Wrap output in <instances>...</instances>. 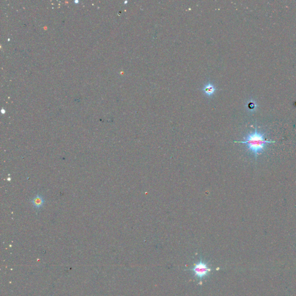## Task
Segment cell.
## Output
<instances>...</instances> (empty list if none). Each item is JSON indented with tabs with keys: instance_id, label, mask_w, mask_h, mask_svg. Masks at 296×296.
<instances>
[{
	"instance_id": "7a4b0ae2",
	"label": "cell",
	"mask_w": 296,
	"mask_h": 296,
	"mask_svg": "<svg viewBox=\"0 0 296 296\" xmlns=\"http://www.w3.org/2000/svg\"><path fill=\"white\" fill-rule=\"evenodd\" d=\"M188 270L193 272L195 276L199 278L201 284L203 279L209 275L212 269L209 267L208 264L201 257L199 262L194 264L193 267Z\"/></svg>"
},
{
	"instance_id": "6da1fadb",
	"label": "cell",
	"mask_w": 296,
	"mask_h": 296,
	"mask_svg": "<svg viewBox=\"0 0 296 296\" xmlns=\"http://www.w3.org/2000/svg\"><path fill=\"white\" fill-rule=\"evenodd\" d=\"M245 143L249 152L254 156L257 159L259 154L263 153L267 148V144L275 143V141L268 140L265 138V135L263 133L259 131L256 126L255 130L247 134L242 141H235Z\"/></svg>"
},
{
	"instance_id": "277c9868",
	"label": "cell",
	"mask_w": 296,
	"mask_h": 296,
	"mask_svg": "<svg viewBox=\"0 0 296 296\" xmlns=\"http://www.w3.org/2000/svg\"><path fill=\"white\" fill-rule=\"evenodd\" d=\"M203 91L207 94V96H211L215 93V87L211 83H208L203 88Z\"/></svg>"
},
{
	"instance_id": "3957f363",
	"label": "cell",
	"mask_w": 296,
	"mask_h": 296,
	"mask_svg": "<svg viewBox=\"0 0 296 296\" xmlns=\"http://www.w3.org/2000/svg\"><path fill=\"white\" fill-rule=\"evenodd\" d=\"M31 203L35 209L39 211L41 209V208L44 207L45 204V199L42 195L37 194L33 197L32 200H31Z\"/></svg>"
}]
</instances>
